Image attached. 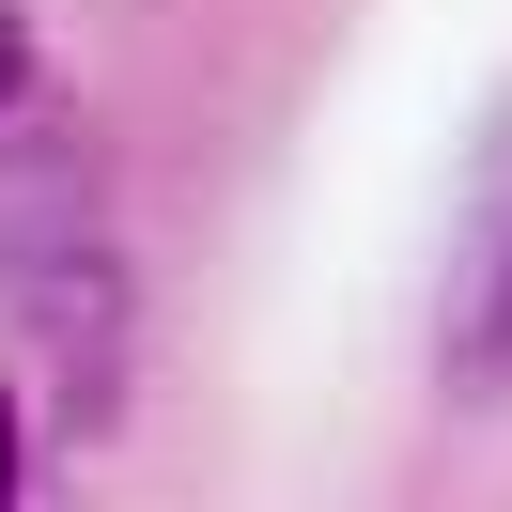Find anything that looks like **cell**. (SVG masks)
I'll use <instances>...</instances> for the list:
<instances>
[{"mask_svg":"<svg viewBox=\"0 0 512 512\" xmlns=\"http://www.w3.org/2000/svg\"><path fill=\"white\" fill-rule=\"evenodd\" d=\"M78 264H109V171H94V140H63V125H0V311L16 295H47V280H78Z\"/></svg>","mask_w":512,"mask_h":512,"instance_id":"cell-1","label":"cell"},{"mask_svg":"<svg viewBox=\"0 0 512 512\" xmlns=\"http://www.w3.org/2000/svg\"><path fill=\"white\" fill-rule=\"evenodd\" d=\"M450 388H512V109L481 125L466 249H450Z\"/></svg>","mask_w":512,"mask_h":512,"instance_id":"cell-2","label":"cell"},{"mask_svg":"<svg viewBox=\"0 0 512 512\" xmlns=\"http://www.w3.org/2000/svg\"><path fill=\"white\" fill-rule=\"evenodd\" d=\"M16 326H32V357H47V404L94 435V419L125 404V249L78 264V280H47V295H16Z\"/></svg>","mask_w":512,"mask_h":512,"instance_id":"cell-3","label":"cell"},{"mask_svg":"<svg viewBox=\"0 0 512 512\" xmlns=\"http://www.w3.org/2000/svg\"><path fill=\"white\" fill-rule=\"evenodd\" d=\"M47 94V32H32V0H0V125Z\"/></svg>","mask_w":512,"mask_h":512,"instance_id":"cell-4","label":"cell"},{"mask_svg":"<svg viewBox=\"0 0 512 512\" xmlns=\"http://www.w3.org/2000/svg\"><path fill=\"white\" fill-rule=\"evenodd\" d=\"M16 481H32V450H16V388H0V497H16Z\"/></svg>","mask_w":512,"mask_h":512,"instance_id":"cell-5","label":"cell"}]
</instances>
